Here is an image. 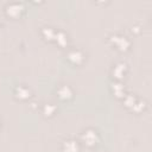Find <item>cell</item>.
I'll use <instances>...</instances> for the list:
<instances>
[{
  "mask_svg": "<svg viewBox=\"0 0 152 152\" xmlns=\"http://www.w3.org/2000/svg\"><path fill=\"white\" fill-rule=\"evenodd\" d=\"M84 139L88 141V144H93V142L95 141V139H96L95 133H93V132H87V133L84 134Z\"/></svg>",
  "mask_w": 152,
  "mask_h": 152,
  "instance_id": "cell-1",
  "label": "cell"
},
{
  "mask_svg": "<svg viewBox=\"0 0 152 152\" xmlns=\"http://www.w3.org/2000/svg\"><path fill=\"white\" fill-rule=\"evenodd\" d=\"M65 150L68 152H75V151H77V146H76V144L74 141H68L65 144Z\"/></svg>",
  "mask_w": 152,
  "mask_h": 152,
  "instance_id": "cell-2",
  "label": "cell"
},
{
  "mask_svg": "<svg viewBox=\"0 0 152 152\" xmlns=\"http://www.w3.org/2000/svg\"><path fill=\"white\" fill-rule=\"evenodd\" d=\"M59 95H61V97H62V99H65V97H70V90H69V88H66V87H63V88L59 90Z\"/></svg>",
  "mask_w": 152,
  "mask_h": 152,
  "instance_id": "cell-3",
  "label": "cell"
},
{
  "mask_svg": "<svg viewBox=\"0 0 152 152\" xmlns=\"http://www.w3.org/2000/svg\"><path fill=\"white\" fill-rule=\"evenodd\" d=\"M69 58H70L71 61H74V62H80V61H81V53L74 51V52H71V53L69 55Z\"/></svg>",
  "mask_w": 152,
  "mask_h": 152,
  "instance_id": "cell-4",
  "label": "cell"
}]
</instances>
